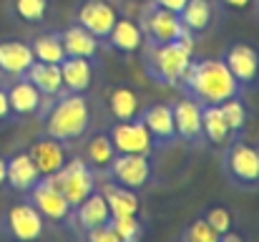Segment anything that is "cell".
<instances>
[{
    "label": "cell",
    "instance_id": "1",
    "mask_svg": "<svg viewBox=\"0 0 259 242\" xmlns=\"http://www.w3.org/2000/svg\"><path fill=\"white\" fill-rule=\"evenodd\" d=\"M176 88L186 98H194L199 103H214V106H219L234 96H244L242 86L229 74L222 56L219 58H196L194 56Z\"/></svg>",
    "mask_w": 259,
    "mask_h": 242
},
{
    "label": "cell",
    "instance_id": "2",
    "mask_svg": "<svg viewBox=\"0 0 259 242\" xmlns=\"http://www.w3.org/2000/svg\"><path fill=\"white\" fill-rule=\"evenodd\" d=\"M46 136H53L63 144L81 142L91 129V103L86 93H68L63 91L56 98H48L40 111Z\"/></svg>",
    "mask_w": 259,
    "mask_h": 242
},
{
    "label": "cell",
    "instance_id": "3",
    "mask_svg": "<svg viewBox=\"0 0 259 242\" xmlns=\"http://www.w3.org/2000/svg\"><path fill=\"white\" fill-rule=\"evenodd\" d=\"M141 63H144V74L159 86H169L176 88L179 81L184 79L191 58H194V38L186 33L179 41L171 43H161V46H151L144 43L141 48Z\"/></svg>",
    "mask_w": 259,
    "mask_h": 242
},
{
    "label": "cell",
    "instance_id": "4",
    "mask_svg": "<svg viewBox=\"0 0 259 242\" xmlns=\"http://www.w3.org/2000/svg\"><path fill=\"white\" fill-rule=\"evenodd\" d=\"M222 174L224 179L242 192L259 189V144H252L242 136H232L222 147Z\"/></svg>",
    "mask_w": 259,
    "mask_h": 242
},
{
    "label": "cell",
    "instance_id": "5",
    "mask_svg": "<svg viewBox=\"0 0 259 242\" xmlns=\"http://www.w3.org/2000/svg\"><path fill=\"white\" fill-rule=\"evenodd\" d=\"M46 217L30 204V199L10 202L0 215V235L5 242H40L46 237Z\"/></svg>",
    "mask_w": 259,
    "mask_h": 242
},
{
    "label": "cell",
    "instance_id": "6",
    "mask_svg": "<svg viewBox=\"0 0 259 242\" xmlns=\"http://www.w3.org/2000/svg\"><path fill=\"white\" fill-rule=\"evenodd\" d=\"M136 23H139V28L144 33V43H151V46L171 43V41H179L181 36H186L179 13H171L166 8H159L151 0L141 5Z\"/></svg>",
    "mask_w": 259,
    "mask_h": 242
},
{
    "label": "cell",
    "instance_id": "7",
    "mask_svg": "<svg viewBox=\"0 0 259 242\" xmlns=\"http://www.w3.org/2000/svg\"><path fill=\"white\" fill-rule=\"evenodd\" d=\"M48 179L63 192V197L68 199L71 207L81 204L88 194H93L98 189V177L88 169L86 161L81 157H76V154L66 161L56 174H51Z\"/></svg>",
    "mask_w": 259,
    "mask_h": 242
},
{
    "label": "cell",
    "instance_id": "8",
    "mask_svg": "<svg viewBox=\"0 0 259 242\" xmlns=\"http://www.w3.org/2000/svg\"><path fill=\"white\" fill-rule=\"evenodd\" d=\"M222 61L227 63L229 74L242 86L244 93L259 88V48L244 41H234L222 51Z\"/></svg>",
    "mask_w": 259,
    "mask_h": 242
},
{
    "label": "cell",
    "instance_id": "9",
    "mask_svg": "<svg viewBox=\"0 0 259 242\" xmlns=\"http://www.w3.org/2000/svg\"><path fill=\"white\" fill-rule=\"evenodd\" d=\"M25 197H28L30 204L46 217V222L58 225V227L71 225V212H73V207L68 204V199L63 197V192H61L48 177H40L38 184H35Z\"/></svg>",
    "mask_w": 259,
    "mask_h": 242
},
{
    "label": "cell",
    "instance_id": "10",
    "mask_svg": "<svg viewBox=\"0 0 259 242\" xmlns=\"http://www.w3.org/2000/svg\"><path fill=\"white\" fill-rule=\"evenodd\" d=\"M151 177H154V164L149 154H116L106 171V179L128 187L134 192H141L151 182Z\"/></svg>",
    "mask_w": 259,
    "mask_h": 242
},
{
    "label": "cell",
    "instance_id": "11",
    "mask_svg": "<svg viewBox=\"0 0 259 242\" xmlns=\"http://www.w3.org/2000/svg\"><path fill=\"white\" fill-rule=\"evenodd\" d=\"M108 136L113 142L116 154H149L151 157L156 152L154 139L139 116L131 121H113L108 129Z\"/></svg>",
    "mask_w": 259,
    "mask_h": 242
},
{
    "label": "cell",
    "instance_id": "12",
    "mask_svg": "<svg viewBox=\"0 0 259 242\" xmlns=\"http://www.w3.org/2000/svg\"><path fill=\"white\" fill-rule=\"evenodd\" d=\"M116 18H118V10L108 0H81L73 10V23L93 33L101 43H106Z\"/></svg>",
    "mask_w": 259,
    "mask_h": 242
},
{
    "label": "cell",
    "instance_id": "13",
    "mask_svg": "<svg viewBox=\"0 0 259 242\" xmlns=\"http://www.w3.org/2000/svg\"><path fill=\"white\" fill-rule=\"evenodd\" d=\"M25 152H28V157L33 159V164H35V169H38L40 177L56 174L66 161L73 157L71 144H63V142H58V139H53V136H46V134L35 136Z\"/></svg>",
    "mask_w": 259,
    "mask_h": 242
},
{
    "label": "cell",
    "instance_id": "14",
    "mask_svg": "<svg viewBox=\"0 0 259 242\" xmlns=\"http://www.w3.org/2000/svg\"><path fill=\"white\" fill-rule=\"evenodd\" d=\"M139 119H141L144 126L149 129V134H151L156 149H169V147H174V144L179 142V139H176V126H174L171 103L159 101V103L141 106Z\"/></svg>",
    "mask_w": 259,
    "mask_h": 242
},
{
    "label": "cell",
    "instance_id": "15",
    "mask_svg": "<svg viewBox=\"0 0 259 242\" xmlns=\"http://www.w3.org/2000/svg\"><path fill=\"white\" fill-rule=\"evenodd\" d=\"M176 139L189 147H204V131H201V103L194 98L181 96L171 103Z\"/></svg>",
    "mask_w": 259,
    "mask_h": 242
},
{
    "label": "cell",
    "instance_id": "16",
    "mask_svg": "<svg viewBox=\"0 0 259 242\" xmlns=\"http://www.w3.org/2000/svg\"><path fill=\"white\" fill-rule=\"evenodd\" d=\"M8 91V103L13 111V119H28V116H40L43 106H46V96L25 79H10V83H5Z\"/></svg>",
    "mask_w": 259,
    "mask_h": 242
},
{
    "label": "cell",
    "instance_id": "17",
    "mask_svg": "<svg viewBox=\"0 0 259 242\" xmlns=\"http://www.w3.org/2000/svg\"><path fill=\"white\" fill-rule=\"evenodd\" d=\"M116 157V149H113V142L108 136V129H98V131H91L83 136V149H81V159L88 164V169L101 179L106 177L111 161Z\"/></svg>",
    "mask_w": 259,
    "mask_h": 242
},
{
    "label": "cell",
    "instance_id": "18",
    "mask_svg": "<svg viewBox=\"0 0 259 242\" xmlns=\"http://www.w3.org/2000/svg\"><path fill=\"white\" fill-rule=\"evenodd\" d=\"M35 56L28 41L23 38H3L0 41V76L20 79L33 66Z\"/></svg>",
    "mask_w": 259,
    "mask_h": 242
},
{
    "label": "cell",
    "instance_id": "19",
    "mask_svg": "<svg viewBox=\"0 0 259 242\" xmlns=\"http://www.w3.org/2000/svg\"><path fill=\"white\" fill-rule=\"evenodd\" d=\"M108 222H111V210H108L103 194L96 189L93 194H88L81 204L73 207V212H71V225H68V227H71L76 235H81V232H88V230H93V227L108 225Z\"/></svg>",
    "mask_w": 259,
    "mask_h": 242
},
{
    "label": "cell",
    "instance_id": "20",
    "mask_svg": "<svg viewBox=\"0 0 259 242\" xmlns=\"http://www.w3.org/2000/svg\"><path fill=\"white\" fill-rule=\"evenodd\" d=\"M217 13H219L217 0H186V5L179 13V18H181L184 30L191 38H201V36L211 33Z\"/></svg>",
    "mask_w": 259,
    "mask_h": 242
},
{
    "label": "cell",
    "instance_id": "21",
    "mask_svg": "<svg viewBox=\"0 0 259 242\" xmlns=\"http://www.w3.org/2000/svg\"><path fill=\"white\" fill-rule=\"evenodd\" d=\"M38 179H40V174H38L35 164L28 157L25 149H20V152L5 157V184H8L13 192L28 194V192L38 184Z\"/></svg>",
    "mask_w": 259,
    "mask_h": 242
},
{
    "label": "cell",
    "instance_id": "22",
    "mask_svg": "<svg viewBox=\"0 0 259 242\" xmlns=\"http://www.w3.org/2000/svg\"><path fill=\"white\" fill-rule=\"evenodd\" d=\"M106 43H108L111 51H116L121 56H134L144 48V33H141V28L134 18L123 15V18H116Z\"/></svg>",
    "mask_w": 259,
    "mask_h": 242
},
{
    "label": "cell",
    "instance_id": "23",
    "mask_svg": "<svg viewBox=\"0 0 259 242\" xmlns=\"http://www.w3.org/2000/svg\"><path fill=\"white\" fill-rule=\"evenodd\" d=\"M98 192L103 194L108 210H111V217H121V215H139L141 212V202H139V192L128 189V187H121L106 177L98 179Z\"/></svg>",
    "mask_w": 259,
    "mask_h": 242
},
{
    "label": "cell",
    "instance_id": "24",
    "mask_svg": "<svg viewBox=\"0 0 259 242\" xmlns=\"http://www.w3.org/2000/svg\"><path fill=\"white\" fill-rule=\"evenodd\" d=\"M58 33H61L66 56H78V58H91V61H96L98 48H101V41H98L93 33H88L86 28H81L78 23H68V25L61 28Z\"/></svg>",
    "mask_w": 259,
    "mask_h": 242
},
{
    "label": "cell",
    "instance_id": "25",
    "mask_svg": "<svg viewBox=\"0 0 259 242\" xmlns=\"http://www.w3.org/2000/svg\"><path fill=\"white\" fill-rule=\"evenodd\" d=\"M61 76H63V88L68 93H86L93 83V61L66 56L61 61Z\"/></svg>",
    "mask_w": 259,
    "mask_h": 242
},
{
    "label": "cell",
    "instance_id": "26",
    "mask_svg": "<svg viewBox=\"0 0 259 242\" xmlns=\"http://www.w3.org/2000/svg\"><path fill=\"white\" fill-rule=\"evenodd\" d=\"M25 79L30 81L46 98H56L61 96L63 88V76H61V66L58 63H43V61H33V66L25 71Z\"/></svg>",
    "mask_w": 259,
    "mask_h": 242
},
{
    "label": "cell",
    "instance_id": "27",
    "mask_svg": "<svg viewBox=\"0 0 259 242\" xmlns=\"http://www.w3.org/2000/svg\"><path fill=\"white\" fill-rule=\"evenodd\" d=\"M106 106L113 121H131L141 111V98L131 86H113L106 96Z\"/></svg>",
    "mask_w": 259,
    "mask_h": 242
},
{
    "label": "cell",
    "instance_id": "28",
    "mask_svg": "<svg viewBox=\"0 0 259 242\" xmlns=\"http://www.w3.org/2000/svg\"><path fill=\"white\" fill-rule=\"evenodd\" d=\"M201 131H204V144L217 147V149H222L232 139V131L224 121V114L214 103H201Z\"/></svg>",
    "mask_w": 259,
    "mask_h": 242
},
{
    "label": "cell",
    "instance_id": "29",
    "mask_svg": "<svg viewBox=\"0 0 259 242\" xmlns=\"http://www.w3.org/2000/svg\"><path fill=\"white\" fill-rule=\"evenodd\" d=\"M30 48H33L35 61H43V63H58L61 66V61L66 58V48H63L58 30H43V33L33 36Z\"/></svg>",
    "mask_w": 259,
    "mask_h": 242
},
{
    "label": "cell",
    "instance_id": "30",
    "mask_svg": "<svg viewBox=\"0 0 259 242\" xmlns=\"http://www.w3.org/2000/svg\"><path fill=\"white\" fill-rule=\"evenodd\" d=\"M51 0H8V13L25 23V25H40L48 18Z\"/></svg>",
    "mask_w": 259,
    "mask_h": 242
},
{
    "label": "cell",
    "instance_id": "31",
    "mask_svg": "<svg viewBox=\"0 0 259 242\" xmlns=\"http://www.w3.org/2000/svg\"><path fill=\"white\" fill-rule=\"evenodd\" d=\"M219 109L224 114V121H227L232 136H242L247 124H249V106H247L244 96H234V98L219 103Z\"/></svg>",
    "mask_w": 259,
    "mask_h": 242
},
{
    "label": "cell",
    "instance_id": "32",
    "mask_svg": "<svg viewBox=\"0 0 259 242\" xmlns=\"http://www.w3.org/2000/svg\"><path fill=\"white\" fill-rule=\"evenodd\" d=\"M111 227L116 230L121 242H141L144 240V222L139 215H121L111 217Z\"/></svg>",
    "mask_w": 259,
    "mask_h": 242
},
{
    "label": "cell",
    "instance_id": "33",
    "mask_svg": "<svg viewBox=\"0 0 259 242\" xmlns=\"http://www.w3.org/2000/svg\"><path fill=\"white\" fill-rule=\"evenodd\" d=\"M179 242H219V232L204 217H196L179 232Z\"/></svg>",
    "mask_w": 259,
    "mask_h": 242
},
{
    "label": "cell",
    "instance_id": "34",
    "mask_svg": "<svg viewBox=\"0 0 259 242\" xmlns=\"http://www.w3.org/2000/svg\"><path fill=\"white\" fill-rule=\"evenodd\" d=\"M219 235H224V232H229V230H234V215H232V210L229 207H222V204H211V207H206L204 210V215H201Z\"/></svg>",
    "mask_w": 259,
    "mask_h": 242
},
{
    "label": "cell",
    "instance_id": "35",
    "mask_svg": "<svg viewBox=\"0 0 259 242\" xmlns=\"http://www.w3.org/2000/svg\"><path fill=\"white\" fill-rule=\"evenodd\" d=\"M78 237H81V242H121L118 235H116V230L111 227V222L101 225V227H93L88 232H81Z\"/></svg>",
    "mask_w": 259,
    "mask_h": 242
},
{
    "label": "cell",
    "instance_id": "36",
    "mask_svg": "<svg viewBox=\"0 0 259 242\" xmlns=\"http://www.w3.org/2000/svg\"><path fill=\"white\" fill-rule=\"evenodd\" d=\"M217 5H219V8H224V10L244 13V10H249V8L254 5V0H217Z\"/></svg>",
    "mask_w": 259,
    "mask_h": 242
},
{
    "label": "cell",
    "instance_id": "37",
    "mask_svg": "<svg viewBox=\"0 0 259 242\" xmlns=\"http://www.w3.org/2000/svg\"><path fill=\"white\" fill-rule=\"evenodd\" d=\"M10 121H13V111L8 103V91H5V86H0V126L10 124Z\"/></svg>",
    "mask_w": 259,
    "mask_h": 242
},
{
    "label": "cell",
    "instance_id": "38",
    "mask_svg": "<svg viewBox=\"0 0 259 242\" xmlns=\"http://www.w3.org/2000/svg\"><path fill=\"white\" fill-rule=\"evenodd\" d=\"M151 3H156L159 8H166L171 13H181L184 5H186V0H151Z\"/></svg>",
    "mask_w": 259,
    "mask_h": 242
},
{
    "label": "cell",
    "instance_id": "39",
    "mask_svg": "<svg viewBox=\"0 0 259 242\" xmlns=\"http://www.w3.org/2000/svg\"><path fill=\"white\" fill-rule=\"evenodd\" d=\"M219 242H244V237H242L239 232H234V230H229V232H224V235H219Z\"/></svg>",
    "mask_w": 259,
    "mask_h": 242
},
{
    "label": "cell",
    "instance_id": "40",
    "mask_svg": "<svg viewBox=\"0 0 259 242\" xmlns=\"http://www.w3.org/2000/svg\"><path fill=\"white\" fill-rule=\"evenodd\" d=\"M0 187H5V157H0Z\"/></svg>",
    "mask_w": 259,
    "mask_h": 242
},
{
    "label": "cell",
    "instance_id": "41",
    "mask_svg": "<svg viewBox=\"0 0 259 242\" xmlns=\"http://www.w3.org/2000/svg\"><path fill=\"white\" fill-rule=\"evenodd\" d=\"M118 3H121V5H139V8H141V5L149 3V0H118Z\"/></svg>",
    "mask_w": 259,
    "mask_h": 242
},
{
    "label": "cell",
    "instance_id": "42",
    "mask_svg": "<svg viewBox=\"0 0 259 242\" xmlns=\"http://www.w3.org/2000/svg\"><path fill=\"white\" fill-rule=\"evenodd\" d=\"M252 8H254V15H257V20H259V0H254V5H252Z\"/></svg>",
    "mask_w": 259,
    "mask_h": 242
}]
</instances>
